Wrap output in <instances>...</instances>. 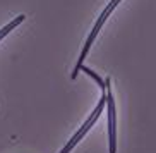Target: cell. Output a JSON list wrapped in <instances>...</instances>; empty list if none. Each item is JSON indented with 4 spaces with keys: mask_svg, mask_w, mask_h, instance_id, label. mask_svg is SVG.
Here are the masks:
<instances>
[{
    "mask_svg": "<svg viewBox=\"0 0 156 153\" xmlns=\"http://www.w3.org/2000/svg\"><path fill=\"white\" fill-rule=\"evenodd\" d=\"M105 91H106V112H108V151L117 153V110H115V100L112 93L110 79H105Z\"/></svg>",
    "mask_w": 156,
    "mask_h": 153,
    "instance_id": "3957f363",
    "label": "cell"
},
{
    "mask_svg": "<svg viewBox=\"0 0 156 153\" xmlns=\"http://www.w3.org/2000/svg\"><path fill=\"white\" fill-rule=\"evenodd\" d=\"M120 2H122V0H110V2L106 4L105 9L101 10V14L98 16V19L94 21L91 31H89V35H87V38H86V42H84V45H83V50H81V53H79V59H77V62H76V67H74L72 74H70V78H72V79L77 78L79 71H81V65H83L84 60H86V57H87V53H89V50H91L93 43L96 42V36L100 35V31L103 29V26L106 24L108 17L113 14V10L120 5Z\"/></svg>",
    "mask_w": 156,
    "mask_h": 153,
    "instance_id": "6da1fadb",
    "label": "cell"
},
{
    "mask_svg": "<svg viewBox=\"0 0 156 153\" xmlns=\"http://www.w3.org/2000/svg\"><path fill=\"white\" fill-rule=\"evenodd\" d=\"M26 19H28V14H19V16H16L14 19H10L5 26H2V28H0V42H4L5 38L9 36V35L14 31L16 28H19V26H21Z\"/></svg>",
    "mask_w": 156,
    "mask_h": 153,
    "instance_id": "277c9868",
    "label": "cell"
},
{
    "mask_svg": "<svg viewBox=\"0 0 156 153\" xmlns=\"http://www.w3.org/2000/svg\"><path fill=\"white\" fill-rule=\"evenodd\" d=\"M101 91H103V93H101V98H100V102H98V105L94 107V110H93L91 114H89V117H87L86 121H84V124L81 126V127H79L77 131H76V133H74L72 138H70L69 141H67V143H65V146H64L62 150H60L58 153H70L74 148H76V146H77L79 143H81V139H83L84 136H86L87 133H89V129H91L93 126L96 124V121L100 119L101 112L105 110V105H106V91H105V86L101 88Z\"/></svg>",
    "mask_w": 156,
    "mask_h": 153,
    "instance_id": "7a4b0ae2",
    "label": "cell"
},
{
    "mask_svg": "<svg viewBox=\"0 0 156 153\" xmlns=\"http://www.w3.org/2000/svg\"><path fill=\"white\" fill-rule=\"evenodd\" d=\"M7 153H36V151H33V150H12V151Z\"/></svg>",
    "mask_w": 156,
    "mask_h": 153,
    "instance_id": "5b68a950",
    "label": "cell"
}]
</instances>
